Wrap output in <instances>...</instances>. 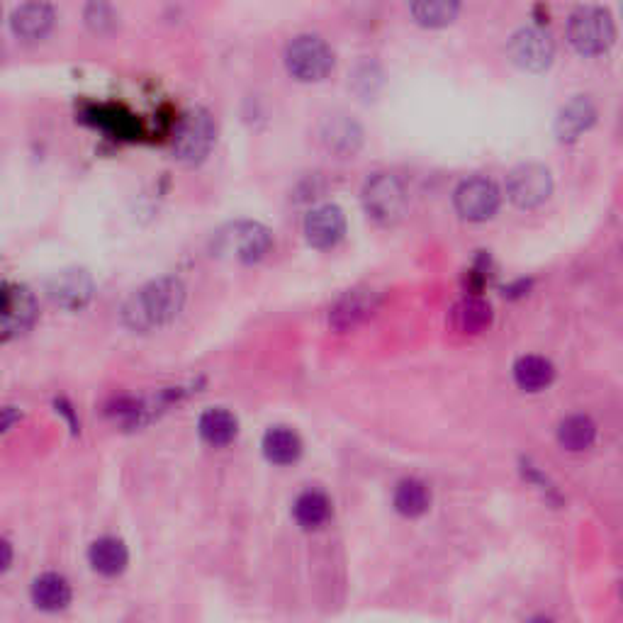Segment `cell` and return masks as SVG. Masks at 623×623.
Listing matches in <instances>:
<instances>
[{
  "instance_id": "23",
  "label": "cell",
  "mask_w": 623,
  "mask_h": 623,
  "mask_svg": "<svg viewBox=\"0 0 623 623\" xmlns=\"http://www.w3.org/2000/svg\"><path fill=\"white\" fill-rule=\"evenodd\" d=\"M239 422L227 409H207L200 417V436L210 446H227L237 439Z\"/></svg>"
},
{
  "instance_id": "13",
  "label": "cell",
  "mask_w": 623,
  "mask_h": 623,
  "mask_svg": "<svg viewBox=\"0 0 623 623\" xmlns=\"http://www.w3.org/2000/svg\"><path fill=\"white\" fill-rule=\"evenodd\" d=\"M380 307V295L375 290L368 288H356L349 290L329 312V324L339 331L356 329L358 324H363L375 314Z\"/></svg>"
},
{
  "instance_id": "25",
  "label": "cell",
  "mask_w": 623,
  "mask_h": 623,
  "mask_svg": "<svg viewBox=\"0 0 623 623\" xmlns=\"http://www.w3.org/2000/svg\"><path fill=\"white\" fill-rule=\"evenodd\" d=\"M431 504V492L424 482L419 480H404L397 485L395 490V509L402 516H409V519H417L429 512Z\"/></svg>"
},
{
  "instance_id": "16",
  "label": "cell",
  "mask_w": 623,
  "mask_h": 623,
  "mask_svg": "<svg viewBox=\"0 0 623 623\" xmlns=\"http://www.w3.org/2000/svg\"><path fill=\"white\" fill-rule=\"evenodd\" d=\"M361 139H363L361 127H358L356 122L346 115L329 117V120L322 125L324 147H327L329 151H334V154H341V156L356 154L358 147H361Z\"/></svg>"
},
{
  "instance_id": "30",
  "label": "cell",
  "mask_w": 623,
  "mask_h": 623,
  "mask_svg": "<svg viewBox=\"0 0 623 623\" xmlns=\"http://www.w3.org/2000/svg\"><path fill=\"white\" fill-rule=\"evenodd\" d=\"M621 599H623V582H621Z\"/></svg>"
},
{
  "instance_id": "3",
  "label": "cell",
  "mask_w": 623,
  "mask_h": 623,
  "mask_svg": "<svg viewBox=\"0 0 623 623\" xmlns=\"http://www.w3.org/2000/svg\"><path fill=\"white\" fill-rule=\"evenodd\" d=\"M217 142V122L210 110L193 108L183 115L173 137V156L183 166H200Z\"/></svg>"
},
{
  "instance_id": "22",
  "label": "cell",
  "mask_w": 623,
  "mask_h": 623,
  "mask_svg": "<svg viewBox=\"0 0 623 623\" xmlns=\"http://www.w3.org/2000/svg\"><path fill=\"white\" fill-rule=\"evenodd\" d=\"M553 378H555L553 363L543 356H524L519 358L514 366L516 385L526 392L546 390V387L553 383Z\"/></svg>"
},
{
  "instance_id": "24",
  "label": "cell",
  "mask_w": 623,
  "mask_h": 623,
  "mask_svg": "<svg viewBox=\"0 0 623 623\" xmlns=\"http://www.w3.org/2000/svg\"><path fill=\"white\" fill-rule=\"evenodd\" d=\"M293 512H295L297 524H300L302 529L312 531V529H319V526L329 521L331 502L327 495H322V492L310 490V492H305V495L297 497Z\"/></svg>"
},
{
  "instance_id": "12",
  "label": "cell",
  "mask_w": 623,
  "mask_h": 623,
  "mask_svg": "<svg viewBox=\"0 0 623 623\" xmlns=\"http://www.w3.org/2000/svg\"><path fill=\"white\" fill-rule=\"evenodd\" d=\"M56 13L47 0H25L10 15V30L20 42H39L54 30Z\"/></svg>"
},
{
  "instance_id": "17",
  "label": "cell",
  "mask_w": 623,
  "mask_h": 623,
  "mask_svg": "<svg viewBox=\"0 0 623 623\" xmlns=\"http://www.w3.org/2000/svg\"><path fill=\"white\" fill-rule=\"evenodd\" d=\"M409 13L426 30H441L456 22L460 0H409Z\"/></svg>"
},
{
  "instance_id": "9",
  "label": "cell",
  "mask_w": 623,
  "mask_h": 623,
  "mask_svg": "<svg viewBox=\"0 0 623 623\" xmlns=\"http://www.w3.org/2000/svg\"><path fill=\"white\" fill-rule=\"evenodd\" d=\"M453 202H456V210L463 220L485 222L495 217L499 202H502V193H499L495 181H490V178L473 176L458 185Z\"/></svg>"
},
{
  "instance_id": "29",
  "label": "cell",
  "mask_w": 623,
  "mask_h": 623,
  "mask_svg": "<svg viewBox=\"0 0 623 623\" xmlns=\"http://www.w3.org/2000/svg\"><path fill=\"white\" fill-rule=\"evenodd\" d=\"M3 553H5V560H3V572L10 568V560H13V553H10V543L3 541Z\"/></svg>"
},
{
  "instance_id": "6",
  "label": "cell",
  "mask_w": 623,
  "mask_h": 623,
  "mask_svg": "<svg viewBox=\"0 0 623 623\" xmlns=\"http://www.w3.org/2000/svg\"><path fill=\"white\" fill-rule=\"evenodd\" d=\"M363 207L375 222H397L404 215V207H407L404 183L392 173H375L363 185Z\"/></svg>"
},
{
  "instance_id": "28",
  "label": "cell",
  "mask_w": 623,
  "mask_h": 623,
  "mask_svg": "<svg viewBox=\"0 0 623 623\" xmlns=\"http://www.w3.org/2000/svg\"><path fill=\"white\" fill-rule=\"evenodd\" d=\"M351 86L363 100L373 98V95L380 91V86H383V71H380L375 64H361L356 71H353Z\"/></svg>"
},
{
  "instance_id": "15",
  "label": "cell",
  "mask_w": 623,
  "mask_h": 623,
  "mask_svg": "<svg viewBox=\"0 0 623 623\" xmlns=\"http://www.w3.org/2000/svg\"><path fill=\"white\" fill-rule=\"evenodd\" d=\"M594 122H597L594 103L585 95H577L555 117V134H558L560 142H577L587 129H592Z\"/></svg>"
},
{
  "instance_id": "7",
  "label": "cell",
  "mask_w": 623,
  "mask_h": 623,
  "mask_svg": "<svg viewBox=\"0 0 623 623\" xmlns=\"http://www.w3.org/2000/svg\"><path fill=\"white\" fill-rule=\"evenodd\" d=\"M509 61L521 71L543 74L555 59V42L541 27H521L507 44Z\"/></svg>"
},
{
  "instance_id": "14",
  "label": "cell",
  "mask_w": 623,
  "mask_h": 623,
  "mask_svg": "<svg viewBox=\"0 0 623 623\" xmlns=\"http://www.w3.org/2000/svg\"><path fill=\"white\" fill-rule=\"evenodd\" d=\"M346 234V215L341 207H314L305 220V237L314 249H334Z\"/></svg>"
},
{
  "instance_id": "8",
  "label": "cell",
  "mask_w": 623,
  "mask_h": 623,
  "mask_svg": "<svg viewBox=\"0 0 623 623\" xmlns=\"http://www.w3.org/2000/svg\"><path fill=\"white\" fill-rule=\"evenodd\" d=\"M553 193V176L541 164H521L507 176V195L521 210L543 205Z\"/></svg>"
},
{
  "instance_id": "20",
  "label": "cell",
  "mask_w": 623,
  "mask_h": 623,
  "mask_svg": "<svg viewBox=\"0 0 623 623\" xmlns=\"http://www.w3.org/2000/svg\"><path fill=\"white\" fill-rule=\"evenodd\" d=\"M263 453L275 465H290L302 456V441L288 426H275L263 436Z\"/></svg>"
},
{
  "instance_id": "26",
  "label": "cell",
  "mask_w": 623,
  "mask_h": 623,
  "mask_svg": "<svg viewBox=\"0 0 623 623\" xmlns=\"http://www.w3.org/2000/svg\"><path fill=\"white\" fill-rule=\"evenodd\" d=\"M594 439H597V424L589 417H582V414L568 417L558 429L560 446L568 448V451H587Z\"/></svg>"
},
{
  "instance_id": "27",
  "label": "cell",
  "mask_w": 623,
  "mask_h": 623,
  "mask_svg": "<svg viewBox=\"0 0 623 623\" xmlns=\"http://www.w3.org/2000/svg\"><path fill=\"white\" fill-rule=\"evenodd\" d=\"M83 18H86V25L91 27L95 35H108L117 25V15L108 0H88Z\"/></svg>"
},
{
  "instance_id": "1",
  "label": "cell",
  "mask_w": 623,
  "mask_h": 623,
  "mask_svg": "<svg viewBox=\"0 0 623 623\" xmlns=\"http://www.w3.org/2000/svg\"><path fill=\"white\" fill-rule=\"evenodd\" d=\"M185 305V288L178 278L164 275L144 285L122 310V319L132 331L161 329L178 317Z\"/></svg>"
},
{
  "instance_id": "18",
  "label": "cell",
  "mask_w": 623,
  "mask_h": 623,
  "mask_svg": "<svg viewBox=\"0 0 623 623\" xmlns=\"http://www.w3.org/2000/svg\"><path fill=\"white\" fill-rule=\"evenodd\" d=\"M88 558H91V565L95 572H100V575H105V577H115L127 568L129 553H127V546L120 541V538L105 536L93 543L91 550H88Z\"/></svg>"
},
{
  "instance_id": "11",
  "label": "cell",
  "mask_w": 623,
  "mask_h": 623,
  "mask_svg": "<svg viewBox=\"0 0 623 623\" xmlns=\"http://www.w3.org/2000/svg\"><path fill=\"white\" fill-rule=\"evenodd\" d=\"M47 295L64 310H83L93 297V278L83 268H66L47 283Z\"/></svg>"
},
{
  "instance_id": "21",
  "label": "cell",
  "mask_w": 623,
  "mask_h": 623,
  "mask_svg": "<svg viewBox=\"0 0 623 623\" xmlns=\"http://www.w3.org/2000/svg\"><path fill=\"white\" fill-rule=\"evenodd\" d=\"M32 602L44 611L64 609L71 602V585L66 582V577L47 572V575L37 577L32 585Z\"/></svg>"
},
{
  "instance_id": "4",
  "label": "cell",
  "mask_w": 623,
  "mask_h": 623,
  "mask_svg": "<svg viewBox=\"0 0 623 623\" xmlns=\"http://www.w3.org/2000/svg\"><path fill=\"white\" fill-rule=\"evenodd\" d=\"M285 66L297 81L319 83L334 71V52L322 37L300 35L285 49Z\"/></svg>"
},
{
  "instance_id": "5",
  "label": "cell",
  "mask_w": 623,
  "mask_h": 623,
  "mask_svg": "<svg viewBox=\"0 0 623 623\" xmlns=\"http://www.w3.org/2000/svg\"><path fill=\"white\" fill-rule=\"evenodd\" d=\"M217 254H229L239 263L263 261L273 249L271 229L261 222H234L217 234Z\"/></svg>"
},
{
  "instance_id": "10",
  "label": "cell",
  "mask_w": 623,
  "mask_h": 623,
  "mask_svg": "<svg viewBox=\"0 0 623 623\" xmlns=\"http://www.w3.org/2000/svg\"><path fill=\"white\" fill-rule=\"evenodd\" d=\"M37 319V300L25 285H5L3 290V339L10 341L32 329Z\"/></svg>"
},
{
  "instance_id": "19",
  "label": "cell",
  "mask_w": 623,
  "mask_h": 623,
  "mask_svg": "<svg viewBox=\"0 0 623 623\" xmlns=\"http://www.w3.org/2000/svg\"><path fill=\"white\" fill-rule=\"evenodd\" d=\"M451 324L460 334H480L492 324V307L480 297H468L453 307Z\"/></svg>"
},
{
  "instance_id": "2",
  "label": "cell",
  "mask_w": 623,
  "mask_h": 623,
  "mask_svg": "<svg viewBox=\"0 0 623 623\" xmlns=\"http://www.w3.org/2000/svg\"><path fill=\"white\" fill-rule=\"evenodd\" d=\"M568 39L577 54L582 56H602L614 47L616 25L609 10L597 5H585L570 15Z\"/></svg>"
}]
</instances>
